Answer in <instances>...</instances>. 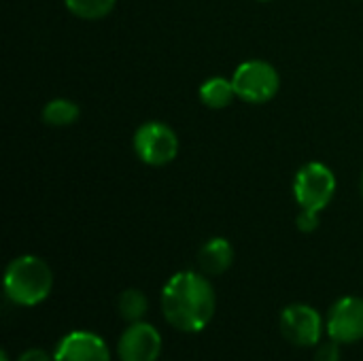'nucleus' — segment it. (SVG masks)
<instances>
[{
	"mask_svg": "<svg viewBox=\"0 0 363 361\" xmlns=\"http://www.w3.org/2000/svg\"><path fill=\"white\" fill-rule=\"evenodd\" d=\"M215 311L217 294L204 272H177L162 289L164 319L177 332H202L213 321Z\"/></svg>",
	"mask_w": 363,
	"mask_h": 361,
	"instance_id": "obj_1",
	"label": "nucleus"
},
{
	"mask_svg": "<svg viewBox=\"0 0 363 361\" xmlns=\"http://www.w3.org/2000/svg\"><path fill=\"white\" fill-rule=\"evenodd\" d=\"M2 287L13 304L36 306L49 298L53 289V272L45 260L36 255H19L6 266Z\"/></svg>",
	"mask_w": 363,
	"mask_h": 361,
	"instance_id": "obj_2",
	"label": "nucleus"
},
{
	"mask_svg": "<svg viewBox=\"0 0 363 361\" xmlns=\"http://www.w3.org/2000/svg\"><path fill=\"white\" fill-rule=\"evenodd\" d=\"M232 83L240 100L249 104H264L277 96L281 87V77L270 62L247 60L234 70Z\"/></svg>",
	"mask_w": 363,
	"mask_h": 361,
	"instance_id": "obj_3",
	"label": "nucleus"
},
{
	"mask_svg": "<svg viewBox=\"0 0 363 361\" xmlns=\"http://www.w3.org/2000/svg\"><path fill=\"white\" fill-rule=\"evenodd\" d=\"M336 194V174L330 166L321 162H311L302 166L294 181V196L300 209L325 211Z\"/></svg>",
	"mask_w": 363,
	"mask_h": 361,
	"instance_id": "obj_4",
	"label": "nucleus"
},
{
	"mask_svg": "<svg viewBox=\"0 0 363 361\" xmlns=\"http://www.w3.org/2000/svg\"><path fill=\"white\" fill-rule=\"evenodd\" d=\"M134 151L149 166H166L179 153L177 132L162 121H145L134 132Z\"/></svg>",
	"mask_w": 363,
	"mask_h": 361,
	"instance_id": "obj_5",
	"label": "nucleus"
},
{
	"mask_svg": "<svg viewBox=\"0 0 363 361\" xmlns=\"http://www.w3.org/2000/svg\"><path fill=\"white\" fill-rule=\"evenodd\" d=\"M281 334L294 347H317L323 334V319L308 304H291L281 313Z\"/></svg>",
	"mask_w": 363,
	"mask_h": 361,
	"instance_id": "obj_6",
	"label": "nucleus"
},
{
	"mask_svg": "<svg viewBox=\"0 0 363 361\" xmlns=\"http://www.w3.org/2000/svg\"><path fill=\"white\" fill-rule=\"evenodd\" d=\"M328 336L338 345H353L363 340V298L345 296L336 300L328 313Z\"/></svg>",
	"mask_w": 363,
	"mask_h": 361,
	"instance_id": "obj_7",
	"label": "nucleus"
},
{
	"mask_svg": "<svg viewBox=\"0 0 363 361\" xmlns=\"http://www.w3.org/2000/svg\"><path fill=\"white\" fill-rule=\"evenodd\" d=\"M162 353V336L147 321L130 323L117 343L119 361H157Z\"/></svg>",
	"mask_w": 363,
	"mask_h": 361,
	"instance_id": "obj_8",
	"label": "nucleus"
},
{
	"mask_svg": "<svg viewBox=\"0 0 363 361\" xmlns=\"http://www.w3.org/2000/svg\"><path fill=\"white\" fill-rule=\"evenodd\" d=\"M55 361H111V351L106 347V343L94 334V332H85V330H74L70 334H66L53 353Z\"/></svg>",
	"mask_w": 363,
	"mask_h": 361,
	"instance_id": "obj_9",
	"label": "nucleus"
},
{
	"mask_svg": "<svg viewBox=\"0 0 363 361\" xmlns=\"http://www.w3.org/2000/svg\"><path fill=\"white\" fill-rule=\"evenodd\" d=\"M234 264V247L228 238H211L202 245L198 253V266L204 274L219 277L230 270Z\"/></svg>",
	"mask_w": 363,
	"mask_h": 361,
	"instance_id": "obj_10",
	"label": "nucleus"
},
{
	"mask_svg": "<svg viewBox=\"0 0 363 361\" xmlns=\"http://www.w3.org/2000/svg\"><path fill=\"white\" fill-rule=\"evenodd\" d=\"M234 98H236V89L232 79L211 77L200 85V100L208 109H225Z\"/></svg>",
	"mask_w": 363,
	"mask_h": 361,
	"instance_id": "obj_11",
	"label": "nucleus"
},
{
	"mask_svg": "<svg viewBox=\"0 0 363 361\" xmlns=\"http://www.w3.org/2000/svg\"><path fill=\"white\" fill-rule=\"evenodd\" d=\"M81 115V109L77 102L68 100V98H55L49 100L43 109V121L47 126H55V128H64V126H72Z\"/></svg>",
	"mask_w": 363,
	"mask_h": 361,
	"instance_id": "obj_12",
	"label": "nucleus"
},
{
	"mask_svg": "<svg viewBox=\"0 0 363 361\" xmlns=\"http://www.w3.org/2000/svg\"><path fill=\"white\" fill-rule=\"evenodd\" d=\"M117 311L123 321L136 323V321H143V317L147 315L149 300L140 289H125V291H121V296L117 300Z\"/></svg>",
	"mask_w": 363,
	"mask_h": 361,
	"instance_id": "obj_13",
	"label": "nucleus"
},
{
	"mask_svg": "<svg viewBox=\"0 0 363 361\" xmlns=\"http://www.w3.org/2000/svg\"><path fill=\"white\" fill-rule=\"evenodd\" d=\"M117 0H64L66 9L81 19H102L106 17Z\"/></svg>",
	"mask_w": 363,
	"mask_h": 361,
	"instance_id": "obj_14",
	"label": "nucleus"
},
{
	"mask_svg": "<svg viewBox=\"0 0 363 361\" xmlns=\"http://www.w3.org/2000/svg\"><path fill=\"white\" fill-rule=\"evenodd\" d=\"M315 361H340V345L330 338V343L317 345Z\"/></svg>",
	"mask_w": 363,
	"mask_h": 361,
	"instance_id": "obj_15",
	"label": "nucleus"
},
{
	"mask_svg": "<svg viewBox=\"0 0 363 361\" xmlns=\"http://www.w3.org/2000/svg\"><path fill=\"white\" fill-rule=\"evenodd\" d=\"M319 228V213L317 211H308V209H300V215H298V230L300 232H315Z\"/></svg>",
	"mask_w": 363,
	"mask_h": 361,
	"instance_id": "obj_16",
	"label": "nucleus"
},
{
	"mask_svg": "<svg viewBox=\"0 0 363 361\" xmlns=\"http://www.w3.org/2000/svg\"><path fill=\"white\" fill-rule=\"evenodd\" d=\"M17 361H55L47 351H43V349H28V351H23L21 355H19V360Z\"/></svg>",
	"mask_w": 363,
	"mask_h": 361,
	"instance_id": "obj_17",
	"label": "nucleus"
},
{
	"mask_svg": "<svg viewBox=\"0 0 363 361\" xmlns=\"http://www.w3.org/2000/svg\"><path fill=\"white\" fill-rule=\"evenodd\" d=\"M0 361H9V353H6L4 349L0 351Z\"/></svg>",
	"mask_w": 363,
	"mask_h": 361,
	"instance_id": "obj_18",
	"label": "nucleus"
},
{
	"mask_svg": "<svg viewBox=\"0 0 363 361\" xmlns=\"http://www.w3.org/2000/svg\"><path fill=\"white\" fill-rule=\"evenodd\" d=\"M362 196H363V174H362Z\"/></svg>",
	"mask_w": 363,
	"mask_h": 361,
	"instance_id": "obj_19",
	"label": "nucleus"
},
{
	"mask_svg": "<svg viewBox=\"0 0 363 361\" xmlns=\"http://www.w3.org/2000/svg\"><path fill=\"white\" fill-rule=\"evenodd\" d=\"M264 2H266V0H264Z\"/></svg>",
	"mask_w": 363,
	"mask_h": 361,
	"instance_id": "obj_20",
	"label": "nucleus"
}]
</instances>
